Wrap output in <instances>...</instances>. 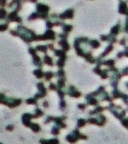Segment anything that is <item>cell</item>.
<instances>
[{
	"mask_svg": "<svg viewBox=\"0 0 128 144\" xmlns=\"http://www.w3.org/2000/svg\"><path fill=\"white\" fill-rule=\"evenodd\" d=\"M60 17L63 18V19H65V18L71 19L72 17H73V11H72V10H68V11H66L65 13H63V15H61Z\"/></svg>",
	"mask_w": 128,
	"mask_h": 144,
	"instance_id": "1",
	"label": "cell"
},
{
	"mask_svg": "<svg viewBox=\"0 0 128 144\" xmlns=\"http://www.w3.org/2000/svg\"><path fill=\"white\" fill-rule=\"evenodd\" d=\"M37 11L40 12H43V13H46V11H49V7L47 6L43 5V4H39L37 5Z\"/></svg>",
	"mask_w": 128,
	"mask_h": 144,
	"instance_id": "2",
	"label": "cell"
},
{
	"mask_svg": "<svg viewBox=\"0 0 128 144\" xmlns=\"http://www.w3.org/2000/svg\"><path fill=\"white\" fill-rule=\"evenodd\" d=\"M119 11L122 14L127 13V5L124 3H122L120 5V7H119Z\"/></svg>",
	"mask_w": 128,
	"mask_h": 144,
	"instance_id": "3",
	"label": "cell"
},
{
	"mask_svg": "<svg viewBox=\"0 0 128 144\" xmlns=\"http://www.w3.org/2000/svg\"><path fill=\"white\" fill-rule=\"evenodd\" d=\"M119 30V27L118 26H115L112 28V34H118Z\"/></svg>",
	"mask_w": 128,
	"mask_h": 144,
	"instance_id": "4",
	"label": "cell"
},
{
	"mask_svg": "<svg viewBox=\"0 0 128 144\" xmlns=\"http://www.w3.org/2000/svg\"><path fill=\"white\" fill-rule=\"evenodd\" d=\"M71 29H72L71 25H66V26L64 27V30H65L66 32H69V31H71Z\"/></svg>",
	"mask_w": 128,
	"mask_h": 144,
	"instance_id": "5",
	"label": "cell"
},
{
	"mask_svg": "<svg viewBox=\"0 0 128 144\" xmlns=\"http://www.w3.org/2000/svg\"><path fill=\"white\" fill-rule=\"evenodd\" d=\"M5 14H6V11L4 10L0 11V18H3L4 16H5Z\"/></svg>",
	"mask_w": 128,
	"mask_h": 144,
	"instance_id": "6",
	"label": "cell"
}]
</instances>
